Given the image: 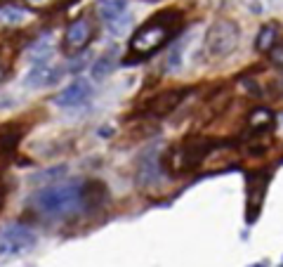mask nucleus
<instances>
[{
    "mask_svg": "<svg viewBox=\"0 0 283 267\" xmlns=\"http://www.w3.org/2000/svg\"><path fill=\"white\" fill-rule=\"evenodd\" d=\"M222 147V142L205 135H189L182 142H173L160 156V170L168 177H182V175L196 173L205 163L213 151Z\"/></svg>",
    "mask_w": 283,
    "mask_h": 267,
    "instance_id": "obj_1",
    "label": "nucleus"
},
{
    "mask_svg": "<svg viewBox=\"0 0 283 267\" xmlns=\"http://www.w3.org/2000/svg\"><path fill=\"white\" fill-rule=\"evenodd\" d=\"M29 206L45 217H71L85 213L83 206V180H64L40 187L29 196Z\"/></svg>",
    "mask_w": 283,
    "mask_h": 267,
    "instance_id": "obj_2",
    "label": "nucleus"
},
{
    "mask_svg": "<svg viewBox=\"0 0 283 267\" xmlns=\"http://www.w3.org/2000/svg\"><path fill=\"white\" fill-rule=\"evenodd\" d=\"M241 29L234 19L220 17L210 24L208 33H205V52L210 59H224L239 48Z\"/></svg>",
    "mask_w": 283,
    "mask_h": 267,
    "instance_id": "obj_3",
    "label": "nucleus"
},
{
    "mask_svg": "<svg viewBox=\"0 0 283 267\" xmlns=\"http://www.w3.org/2000/svg\"><path fill=\"white\" fill-rule=\"evenodd\" d=\"M170 36H173V29H168V26L149 19L147 24L139 26V29L132 33L128 48H130V52H132V57H137L139 62H144L147 57H151L154 52H158Z\"/></svg>",
    "mask_w": 283,
    "mask_h": 267,
    "instance_id": "obj_4",
    "label": "nucleus"
},
{
    "mask_svg": "<svg viewBox=\"0 0 283 267\" xmlns=\"http://www.w3.org/2000/svg\"><path fill=\"white\" fill-rule=\"evenodd\" d=\"M271 170L269 168H257L246 175V225L252 227L257 222L262 204H265L267 189H269Z\"/></svg>",
    "mask_w": 283,
    "mask_h": 267,
    "instance_id": "obj_5",
    "label": "nucleus"
},
{
    "mask_svg": "<svg viewBox=\"0 0 283 267\" xmlns=\"http://www.w3.org/2000/svg\"><path fill=\"white\" fill-rule=\"evenodd\" d=\"M36 243H38V236L26 225L21 222L5 225V230H3V255L5 258L29 253L31 249H36Z\"/></svg>",
    "mask_w": 283,
    "mask_h": 267,
    "instance_id": "obj_6",
    "label": "nucleus"
},
{
    "mask_svg": "<svg viewBox=\"0 0 283 267\" xmlns=\"http://www.w3.org/2000/svg\"><path fill=\"white\" fill-rule=\"evenodd\" d=\"M191 93V87H170V90H163V93L154 95L151 100L144 104L142 114L151 118H166L179 109V104L186 100V95Z\"/></svg>",
    "mask_w": 283,
    "mask_h": 267,
    "instance_id": "obj_7",
    "label": "nucleus"
},
{
    "mask_svg": "<svg viewBox=\"0 0 283 267\" xmlns=\"http://www.w3.org/2000/svg\"><path fill=\"white\" fill-rule=\"evenodd\" d=\"M276 114L274 109L265 104L252 106L246 116V132L241 135V142L246 140H260V137H271V130L276 128Z\"/></svg>",
    "mask_w": 283,
    "mask_h": 267,
    "instance_id": "obj_8",
    "label": "nucleus"
},
{
    "mask_svg": "<svg viewBox=\"0 0 283 267\" xmlns=\"http://www.w3.org/2000/svg\"><path fill=\"white\" fill-rule=\"evenodd\" d=\"M92 36H95V29L87 17H78L74 21H68L66 31H64V43H62L64 55L68 57L80 55L87 48V43L92 40Z\"/></svg>",
    "mask_w": 283,
    "mask_h": 267,
    "instance_id": "obj_9",
    "label": "nucleus"
},
{
    "mask_svg": "<svg viewBox=\"0 0 283 267\" xmlns=\"http://www.w3.org/2000/svg\"><path fill=\"white\" fill-rule=\"evenodd\" d=\"M90 95H92V85L85 81V78H76L74 83H68L64 90H59V93L52 97V104L57 106H78L83 104L85 100H90Z\"/></svg>",
    "mask_w": 283,
    "mask_h": 267,
    "instance_id": "obj_10",
    "label": "nucleus"
},
{
    "mask_svg": "<svg viewBox=\"0 0 283 267\" xmlns=\"http://www.w3.org/2000/svg\"><path fill=\"white\" fill-rule=\"evenodd\" d=\"M106 201H109V187H106V182L97 180V177L83 180V206H85V213L99 211L102 206H106Z\"/></svg>",
    "mask_w": 283,
    "mask_h": 267,
    "instance_id": "obj_11",
    "label": "nucleus"
},
{
    "mask_svg": "<svg viewBox=\"0 0 283 267\" xmlns=\"http://www.w3.org/2000/svg\"><path fill=\"white\" fill-rule=\"evenodd\" d=\"M62 76H64V71L59 66L38 64V66L29 69V74L24 76V85L26 87H50V85H57Z\"/></svg>",
    "mask_w": 283,
    "mask_h": 267,
    "instance_id": "obj_12",
    "label": "nucleus"
},
{
    "mask_svg": "<svg viewBox=\"0 0 283 267\" xmlns=\"http://www.w3.org/2000/svg\"><path fill=\"white\" fill-rule=\"evenodd\" d=\"M55 52V40H52V31H45L40 36H36L31 43L26 45V57L31 59L33 64H48V59Z\"/></svg>",
    "mask_w": 283,
    "mask_h": 267,
    "instance_id": "obj_13",
    "label": "nucleus"
},
{
    "mask_svg": "<svg viewBox=\"0 0 283 267\" xmlns=\"http://www.w3.org/2000/svg\"><path fill=\"white\" fill-rule=\"evenodd\" d=\"M160 173H163V170H160V161H156L151 154H147V156H142L139 159L135 180H137V185L144 189V187L156 185V182L160 180Z\"/></svg>",
    "mask_w": 283,
    "mask_h": 267,
    "instance_id": "obj_14",
    "label": "nucleus"
},
{
    "mask_svg": "<svg viewBox=\"0 0 283 267\" xmlns=\"http://www.w3.org/2000/svg\"><path fill=\"white\" fill-rule=\"evenodd\" d=\"M276 36H278V24L276 21H267V24H262L257 29V36H255V50L269 55V52L276 48Z\"/></svg>",
    "mask_w": 283,
    "mask_h": 267,
    "instance_id": "obj_15",
    "label": "nucleus"
},
{
    "mask_svg": "<svg viewBox=\"0 0 283 267\" xmlns=\"http://www.w3.org/2000/svg\"><path fill=\"white\" fill-rule=\"evenodd\" d=\"M125 10H128V3H123V0H102V3H97L99 17L104 19L109 26L116 24L118 19H123Z\"/></svg>",
    "mask_w": 283,
    "mask_h": 267,
    "instance_id": "obj_16",
    "label": "nucleus"
},
{
    "mask_svg": "<svg viewBox=\"0 0 283 267\" xmlns=\"http://www.w3.org/2000/svg\"><path fill=\"white\" fill-rule=\"evenodd\" d=\"M182 19H184V10H179V7H166V10H158L156 14H151V21H158L168 29H175Z\"/></svg>",
    "mask_w": 283,
    "mask_h": 267,
    "instance_id": "obj_17",
    "label": "nucleus"
},
{
    "mask_svg": "<svg viewBox=\"0 0 283 267\" xmlns=\"http://www.w3.org/2000/svg\"><path fill=\"white\" fill-rule=\"evenodd\" d=\"M113 69H116V62H113V52H109V55L99 57L97 62L92 64L90 74H92L95 81H106V76H109Z\"/></svg>",
    "mask_w": 283,
    "mask_h": 267,
    "instance_id": "obj_18",
    "label": "nucleus"
},
{
    "mask_svg": "<svg viewBox=\"0 0 283 267\" xmlns=\"http://www.w3.org/2000/svg\"><path fill=\"white\" fill-rule=\"evenodd\" d=\"M0 12H3V24H19V21H21V19H24V14L29 12V10H21V5H10V3H3V10H0Z\"/></svg>",
    "mask_w": 283,
    "mask_h": 267,
    "instance_id": "obj_19",
    "label": "nucleus"
},
{
    "mask_svg": "<svg viewBox=\"0 0 283 267\" xmlns=\"http://www.w3.org/2000/svg\"><path fill=\"white\" fill-rule=\"evenodd\" d=\"M68 173V168L64 166H55V168H45V170H38V173H33L31 175V182H52V180H57V177H62V175H66Z\"/></svg>",
    "mask_w": 283,
    "mask_h": 267,
    "instance_id": "obj_20",
    "label": "nucleus"
},
{
    "mask_svg": "<svg viewBox=\"0 0 283 267\" xmlns=\"http://www.w3.org/2000/svg\"><path fill=\"white\" fill-rule=\"evenodd\" d=\"M239 90L246 95V97H250V100H257V97H262V87H260V83L252 81V78H248V76L239 78Z\"/></svg>",
    "mask_w": 283,
    "mask_h": 267,
    "instance_id": "obj_21",
    "label": "nucleus"
},
{
    "mask_svg": "<svg viewBox=\"0 0 283 267\" xmlns=\"http://www.w3.org/2000/svg\"><path fill=\"white\" fill-rule=\"evenodd\" d=\"M269 62L276 64V66H283V45H276V48L269 52Z\"/></svg>",
    "mask_w": 283,
    "mask_h": 267,
    "instance_id": "obj_22",
    "label": "nucleus"
},
{
    "mask_svg": "<svg viewBox=\"0 0 283 267\" xmlns=\"http://www.w3.org/2000/svg\"><path fill=\"white\" fill-rule=\"evenodd\" d=\"M250 12L260 14V12H262V5H260V3H250Z\"/></svg>",
    "mask_w": 283,
    "mask_h": 267,
    "instance_id": "obj_23",
    "label": "nucleus"
},
{
    "mask_svg": "<svg viewBox=\"0 0 283 267\" xmlns=\"http://www.w3.org/2000/svg\"><path fill=\"white\" fill-rule=\"evenodd\" d=\"M99 135H102V137H111V135H113V130H111V128H99Z\"/></svg>",
    "mask_w": 283,
    "mask_h": 267,
    "instance_id": "obj_24",
    "label": "nucleus"
},
{
    "mask_svg": "<svg viewBox=\"0 0 283 267\" xmlns=\"http://www.w3.org/2000/svg\"><path fill=\"white\" fill-rule=\"evenodd\" d=\"M276 118H278V128H281V130H283V109L276 114Z\"/></svg>",
    "mask_w": 283,
    "mask_h": 267,
    "instance_id": "obj_25",
    "label": "nucleus"
},
{
    "mask_svg": "<svg viewBox=\"0 0 283 267\" xmlns=\"http://www.w3.org/2000/svg\"><path fill=\"white\" fill-rule=\"evenodd\" d=\"M255 267H265V265H255Z\"/></svg>",
    "mask_w": 283,
    "mask_h": 267,
    "instance_id": "obj_26",
    "label": "nucleus"
},
{
    "mask_svg": "<svg viewBox=\"0 0 283 267\" xmlns=\"http://www.w3.org/2000/svg\"><path fill=\"white\" fill-rule=\"evenodd\" d=\"M281 267H283V265H281Z\"/></svg>",
    "mask_w": 283,
    "mask_h": 267,
    "instance_id": "obj_27",
    "label": "nucleus"
}]
</instances>
